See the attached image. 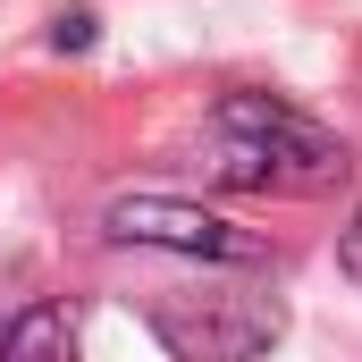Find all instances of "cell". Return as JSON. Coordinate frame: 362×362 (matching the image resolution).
Here are the masks:
<instances>
[{
	"label": "cell",
	"instance_id": "7a4b0ae2",
	"mask_svg": "<svg viewBox=\"0 0 362 362\" xmlns=\"http://www.w3.org/2000/svg\"><path fill=\"white\" fill-rule=\"evenodd\" d=\"M152 329L177 354H262L278 337V295H262V286H202L185 303L177 286H152Z\"/></svg>",
	"mask_w": 362,
	"mask_h": 362
},
{
	"label": "cell",
	"instance_id": "6da1fadb",
	"mask_svg": "<svg viewBox=\"0 0 362 362\" xmlns=\"http://www.w3.org/2000/svg\"><path fill=\"white\" fill-rule=\"evenodd\" d=\"M211 177L245 194H320L346 177V144L270 93H228L211 110Z\"/></svg>",
	"mask_w": 362,
	"mask_h": 362
},
{
	"label": "cell",
	"instance_id": "5b68a950",
	"mask_svg": "<svg viewBox=\"0 0 362 362\" xmlns=\"http://www.w3.org/2000/svg\"><path fill=\"white\" fill-rule=\"evenodd\" d=\"M93 34H101V25H93V8H68V17L51 25V51H93Z\"/></svg>",
	"mask_w": 362,
	"mask_h": 362
},
{
	"label": "cell",
	"instance_id": "8992f818",
	"mask_svg": "<svg viewBox=\"0 0 362 362\" xmlns=\"http://www.w3.org/2000/svg\"><path fill=\"white\" fill-rule=\"evenodd\" d=\"M337 270H346V278H354V286H362V211H354V228L337 236Z\"/></svg>",
	"mask_w": 362,
	"mask_h": 362
},
{
	"label": "cell",
	"instance_id": "277c9868",
	"mask_svg": "<svg viewBox=\"0 0 362 362\" xmlns=\"http://www.w3.org/2000/svg\"><path fill=\"white\" fill-rule=\"evenodd\" d=\"M76 346V320L59 312V303H42V312H17V329H8V362H59Z\"/></svg>",
	"mask_w": 362,
	"mask_h": 362
},
{
	"label": "cell",
	"instance_id": "3957f363",
	"mask_svg": "<svg viewBox=\"0 0 362 362\" xmlns=\"http://www.w3.org/2000/svg\"><path fill=\"white\" fill-rule=\"evenodd\" d=\"M101 228H110V245H169V253H194V262H262V236H245L219 211L169 202V194H118L101 211Z\"/></svg>",
	"mask_w": 362,
	"mask_h": 362
}]
</instances>
